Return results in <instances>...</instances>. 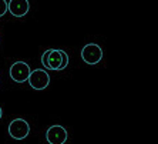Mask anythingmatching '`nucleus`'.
Returning <instances> with one entry per match:
<instances>
[{
  "mask_svg": "<svg viewBox=\"0 0 158 144\" xmlns=\"http://www.w3.org/2000/svg\"><path fill=\"white\" fill-rule=\"evenodd\" d=\"M27 81L34 90H44L50 84V76H48L47 70L36 69V70L30 71Z\"/></svg>",
  "mask_w": 158,
  "mask_h": 144,
  "instance_id": "obj_1",
  "label": "nucleus"
},
{
  "mask_svg": "<svg viewBox=\"0 0 158 144\" xmlns=\"http://www.w3.org/2000/svg\"><path fill=\"white\" fill-rule=\"evenodd\" d=\"M30 133V126L24 118H15L9 124V134L15 140H24Z\"/></svg>",
  "mask_w": 158,
  "mask_h": 144,
  "instance_id": "obj_2",
  "label": "nucleus"
},
{
  "mask_svg": "<svg viewBox=\"0 0 158 144\" xmlns=\"http://www.w3.org/2000/svg\"><path fill=\"white\" fill-rule=\"evenodd\" d=\"M81 59L87 64H97L103 59V50L96 43H90L85 44L81 50Z\"/></svg>",
  "mask_w": 158,
  "mask_h": 144,
  "instance_id": "obj_3",
  "label": "nucleus"
},
{
  "mask_svg": "<svg viewBox=\"0 0 158 144\" xmlns=\"http://www.w3.org/2000/svg\"><path fill=\"white\" fill-rule=\"evenodd\" d=\"M30 66L24 61H16L10 66V77L16 81V83H24L29 78L30 74Z\"/></svg>",
  "mask_w": 158,
  "mask_h": 144,
  "instance_id": "obj_4",
  "label": "nucleus"
},
{
  "mask_svg": "<svg viewBox=\"0 0 158 144\" xmlns=\"http://www.w3.org/2000/svg\"><path fill=\"white\" fill-rule=\"evenodd\" d=\"M46 138L50 144H64L67 141V131L63 126H52L46 133Z\"/></svg>",
  "mask_w": 158,
  "mask_h": 144,
  "instance_id": "obj_5",
  "label": "nucleus"
},
{
  "mask_svg": "<svg viewBox=\"0 0 158 144\" xmlns=\"http://www.w3.org/2000/svg\"><path fill=\"white\" fill-rule=\"evenodd\" d=\"M7 10L15 17H23L30 10L29 0H10L7 3Z\"/></svg>",
  "mask_w": 158,
  "mask_h": 144,
  "instance_id": "obj_6",
  "label": "nucleus"
},
{
  "mask_svg": "<svg viewBox=\"0 0 158 144\" xmlns=\"http://www.w3.org/2000/svg\"><path fill=\"white\" fill-rule=\"evenodd\" d=\"M47 63H48V69L50 70H59L60 64H61V54H60L59 49H50Z\"/></svg>",
  "mask_w": 158,
  "mask_h": 144,
  "instance_id": "obj_7",
  "label": "nucleus"
},
{
  "mask_svg": "<svg viewBox=\"0 0 158 144\" xmlns=\"http://www.w3.org/2000/svg\"><path fill=\"white\" fill-rule=\"evenodd\" d=\"M60 54H61V64H60L59 70H64V69L67 67V64H69V54H67L64 50H60Z\"/></svg>",
  "mask_w": 158,
  "mask_h": 144,
  "instance_id": "obj_8",
  "label": "nucleus"
},
{
  "mask_svg": "<svg viewBox=\"0 0 158 144\" xmlns=\"http://www.w3.org/2000/svg\"><path fill=\"white\" fill-rule=\"evenodd\" d=\"M7 11V2L6 0H0V17L6 15Z\"/></svg>",
  "mask_w": 158,
  "mask_h": 144,
  "instance_id": "obj_9",
  "label": "nucleus"
},
{
  "mask_svg": "<svg viewBox=\"0 0 158 144\" xmlns=\"http://www.w3.org/2000/svg\"><path fill=\"white\" fill-rule=\"evenodd\" d=\"M2 116H3V111H2V107H0V118H2Z\"/></svg>",
  "mask_w": 158,
  "mask_h": 144,
  "instance_id": "obj_10",
  "label": "nucleus"
}]
</instances>
